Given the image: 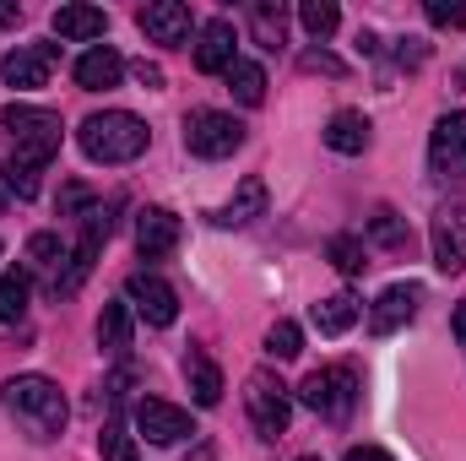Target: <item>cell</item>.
I'll use <instances>...</instances> for the list:
<instances>
[{"label": "cell", "instance_id": "cell-1", "mask_svg": "<svg viewBox=\"0 0 466 461\" xmlns=\"http://www.w3.org/2000/svg\"><path fill=\"white\" fill-rule=\"evenodd\" d=\"M0 402H5V413L33 440H55L66 429V396H60V385L49 374H16V380H5L0 385Z\"/></svg>", "mask_w": 466, "mask_h": 461}, {"label": "cell", "instance_id": "cell-2", "mask_svg": "<svg viewBox=\"0 0 466 461\" xmlns=\"http://www.w3.org/2000/svg\"><path fill=\"white\" fill-rule=\"evenodd\" d=\"M76 141H82V152H87L93 163H130V158L147 152L152 130H147V119H136L130 109H104V115L82 119Z\"/></svg>", "mask_w": 466, "mask_h": 461}, {"label": "cell", "instance_id": "cell-3", "mask_svg": "<svg viewBox=\"0 0 466 461\" xmlns=\"http://www.w3.org/2000/svg\"><path fill=\"white\" fill-rule=\"evenodd\" d=\"M0 130L16 141V163H27V169H44V163L60 152V115H49V109L11 104V109L0 115Z\"/></svg>", "mask_w": 466, "mask_h": 461}, {"label": "cell", "instance_id": "cell-4", "mask_svg": "<svg viewBox=\"0 0 466 461\" xmlns=\"http://www.w3.org/2000/svg\"><path fill=\"white\" fill-rule=\"evenodd\" d=\"M76 223H82V239H76V250H71L66 271L49 282V293H55V299L76 293V288L93 277V266H98V250H104V244H109V233H115V201H109V207H104V201H93V207H87Z\"/></svg>", "mask_w": 466, "mask_h": 461}, {"label": "cell", "instance_id": "cell-5", "mask_svg": "<svg viewBox=\"0 0 466 461\" xmlns=\"http://www.w3.org/2000/svg\"><path fill=\"white\" fill-rule=\"evenodd\" d=\"M244 407H249V424H255L260 440H282L288 435V418H293V391L271 369H255L244 380Z\"/></svg>", "mask_w": 466, "mask_h": 461}, {"label": "cell", "instance_id": "cell-6", "mask_svg": "<svg viewBox=\"0 0 466 461\" xmlns=\"http://www.w3.org/2000/svg\"><path fill=\"white\" fill-rule=\"evenodd\" d=\"M299 402L309 407V413H320V418H331V424H342L352 413V402H358V374H352L348 364H331V369H315L304 385H299Z\"/></svg>", "mask_w": 466, "mask_h": 461}, {"label": "cell", "instance_id": "cell-7", "mask_svg": "<svg viewBox=\"0 0 466 461\" xmlns=\"http://www.w3.org/2000/svg\"><path fill=\"white\" fill-rule=\"evenodd\" d=\"M244 147V125L223 109H196V115H185V152H196V158H228Z\"/></svg>", "mask_w": 466, "mask_h": 461}, {"label": "cell", "instance_id": "cell-8", "mask_svg": "<svg viewBox=\"0 0 466 461\" xmlns=\"http://www.w3.org/2000/svg\"><path fill=\"white\" fill-rule=\"evenodd\" d=\"M125 304H136V315L147 326H174L179 321V293L157 277V271H136L125 282Z\"/></svg>", "mask_w": 466, "mask_h": 461}, {"label": "cell", "instance_id": "cell-9", "mask_svg": "<svg viewBox=\"0 0 466 461\" xmlns=\"http://www.w3.org/2000/svg\"><path fill=\"white\" fill-rule=\"evenodd\" d=\"M434 266L440 271H466V201H451L434 212Z\"/></svg>", "mask_w": 466, "mask_h": 461}, {"label": "cell", "instance_id": "cell-10", "mask_svg": "<svg viewBox=\"0 0 466 461\" xmlns=\"http://www.w3.org/2000/svg\"><path fill=\"white\" fill-rule=\"evenodd\" d=\"M429 163H434V174H445V179L466 174V109L434 119V136H429Z\"/></svg>", "mask_w": 466, "mask_h": 461}, {"label": "cell", "instance_id": "cell-11", "mask_svg": "<svg viewBox=\"0 0 466 461\" xmlns=\"http://www.w3.org/2000/svg\"><path fill=\"white\" fill-rule=\"evenodd\" d=\"M49 71H55V44H22V49H11V55L0 60V82L16 87V93L44 87Z\"/></svg>", "mask_w": 466, "mask_h": 461}, {"label": "cell", "instance_id": "cell-12", "mask_svg": "<svg viewBox=\"0 0 466 461\" xmlns=\"http://www.w3.org/2000/svg\"><path fill=\"white\" fill-rule=\"evenodd\" d=\"M179 218L168 212V207H147L141 218H136V250H141V261H168L174 250H179Z\"/></svg>", "mask_w": 466, "mask_h": 461}, {"label": "cell", "instance_id": "cell-13", "mask_svg": "<svg viewBox=\"0 0 466 461\" xmlns=\"http://www.w3.org/2000/svg\"><path fill=\"white\" fill-rule=\"evenodd\" d=\"M136 429L152 440V446H174L190 435V413L174 407V402H157V396H141L136 402Z\"/></svg>", "mask_w": 466, "mask_h": 461}, {"label": "cell", "instance_id": "cell-14", "mask_svg": "<svg viewBox=\"0 0 466 461\" xmlns=\"http://www.w3.org/2000/svg\"><path fill=\"white\" fill-rule=\"evenodd\" d=\"M233 49H238L233 22L228 16H212V22L196 33V71H207V77H228V66L238 60Z\"/></svg>", "mask_w": 466, "mask_h": 461}, {"label": "cell", "instance_id": "cell-15", "mask_svg": "<svg viewBox=\"0 0 466 461\" xmlns=\"http://www.w3.org/2000/svg\"><path fill=\"white\" fill-rule=\"evenodd\" d=\"M136 22L152 44H168V49L190 38V5H179V0H152V5L136 11Z\"/></svg>", "mask_w": 466, "mask_h": 461}, {"label": "cell", "instance_id": "cell-16", "mask_svg": "<svg viewBox=\"0 0 466 461\" xmlns=\"http://www.w3.org/2000/svg\"><path fill=\"white\" fill-rule=\"evenodd\" d=\"M418 304H423V288H418V282H396V288H385V293L374 299L369 326H374L380 337H390V332H401V326L418 315Z\"/></svg>", "mask_w": 466, "mask_h": 461}, {"label": "cell", "instance_id": "cell-17", "mask_svg": "<svg viewBox=\"0 0 466 461\" xmlns=\"http://www.w3.org/2000/svg\"><path fill=\"white\" fill-rule=\"evenodd\" d=\"M260 212H266V179L249 174V179H238V190H233L228 201L212 212V223H218V229H244V223H255Z\"/></svg>", "mask_w": 466, "mask_h": 461}, {"label": "cell", "instance_id": "cell-18", "mask_svg": "<svg viewBox=\"0 0 466 461\" xmlns=\"http://www.w3.org/2000/svg\"><path fill=\"white\" fill-rule=\"evenodd\" d=\"M49 27H55L60 38H71V44H87V38H104L109 11H98V5H60V11L49 16Z\"/></svg>", "mask_w": 466, "mask_h": 461}, {"label": "cell", "instance_id": "cell-19", "mask_svg": "<svg viewBox=\"0 0 466 461\" xmlns=\"http://www.w3.org/2000/svg\"><path fill=\"white\" fill-rule=\"evenodd\" d=\"M119 77H125V60H119L109 44H98V49H87V55L76 60V87H87V93L119 87Z\"/></svg>", "mask_w": 466, "mask_h": 461}, {"label": "cell", "instance_id": "cell-20", "mask_svg": "<svg viewBox=\"0 0 466 461\" xmlns=\"http://www.w3.org/2000/svg\"><path fill=\"white\" fill-rule=\"evenodd\" d=\"M326 147L331 152H342V158H358V152H369V119L358 115V109H342V115L326 119Z\"/></svg>", "mask_w": 466, "mask_h": 461}, {"label": "cell", "instance_id": "cell-21", "mask_svg": "<svg viewBox=\"0 0 466 461\" xmlns=\"http://www.w3.org/2000/svg\"><path fill=\"white\" fill-rule=\"evenodd\" d=\"M185 385H190L196 407H218L223 402V369L207 353H185Z\"/></svg>", "mask_w": 466, "mask_h": 461}, {"label": "cell", "instance_id": "cell-22", "mask_svg": "<svg viewBox=\"0 0 466 461\" xmlns=\"http://www.w3.org/2000/svg\"><path fill=\"white\" fill-rule=\"evenodd\" d=\"M352 321H358V299H352V293H326V299L315 304V326H320V337H342Z\"/></svg>", "mask_w": 466, "mask_h": 461}, {"label": "cell", "instance_id": "cell-23", "mask_svg": "<svg viewBox=\"0 0 466 461\" xmlns=\"http://www.w3.org/2000/svg\"><path fill=\"white\" fill-rule=\"evenodd\" d=\"M130 332H136L130 304H104V315H98V347L104 353H125L130 347Z\"/></svg>", "mask_w": 466, "mask_h": 461}, {"label": "cell", "instance_id": "cell-24", "mask_svg": "<svg viewBox=\"0 0 466 461\" xmlns=\"http://www.w3.org/2000/svg\"><path fill=\"white\" fill-rule=\"evenodd\" d=\"M228 93L244 104V109L266 104V71H260L255 60H233V66H228Z\"/></svg>", "mask_w": 466, "mask_h": 461}, {"label": "cell", "instance_id": "cell-25", "mask_svg": "<svg viewBox=\"0 0 466 461\" xmlns=\"http://www.w3.org/2000/svg\"><path fill=\"white\" fill-rule=\"evenodd\" d=\"M60 261H71V250L60 244V233H33L27 239V277L33 271H49V282L60 277Z\"/></svg>", "mask_w": 466, "mask_h": 461}, {"label": "cell", "instance_id": "cell-26", "mask_svg": "<svg viewBox=\"0 0 466 461\" xmlns=\"http://www.w3.org/2000/svg\"><path fill=\"white\" fill-rule=\"evenodd\" d=\"M27 293H33V277H27V266L0 277V326H16V321L27 315Z\"/></svg>", "mask_w": 466, "mask_h": 461}, {"label": "cell", "instance_id": "cell-27", "mask_svg": "<svg viewBox=\"0 0 466 461\" xmlns=\"http://www.w3.org/2000/svg\"><path fill=\"white\" fill-rule=\"evenodd\" d=\"M369 239L380 244V250H390V255H401L407 244H412V233H407V223L390 212V207H380L374 218H369Z\"/></svg>", "mask_w": 466, "mask_h": 461}, {"label": "cell", "instance_id": "cell-28", "mask_svg": "<svg viewBox=\"0 0 466 461\" xmlns=\"http://www.w3.org/2000/svg\"><path fill=\"white\" fill-rule=\"evenodd\" d=\"M299 22H304L309 38H331L337 22H342V11H337L331 0H304V5H299Z\"/></svg>", "mask_w": 466, "mask_h": 461}, {"label": "cell", "instance_id": "cell-29", "mask_svg": "<svg viewBox=\"0 0 466 461\" xmlns=\"http://www.w3.org/2000/svg\"><path fill=\"white\" fill-rule=\"evenodd\" d=\"M249 22H255V38H260L266 49H277V44H282V27H288V11L271 5V0H260V5H249Z\"/></svg>", "mask_w": 466, "mask_h": 461}, {"label": "cell", "instance_id": "cell-30", "mask_svg": "<svg viewBox=\"0 0 466 461\" xmlns=\"http://www.w3.org/2000/svg\"><path fill=\"white\" fill-rule=\"evenodd\" d=\"M326 255H331V266H337L342 277H358V271H363V239H358V233H331Z\"/></svg>", "mask_w": 466, "mask_h": 461}, {"label": "cell", "instance_id": "cell-31", "mask_svg": "<svg viewBox=\"0 0 466 461\" xmlns=\"http://www.w3.org/2000/svg\"><path fill=\"white\" fill-rule=\"evenodd\" d=\"M266 353H271V358H282V364H288V358H299V353H304V332H299L293 321H277V326L266 332Z\"/></svg>", "mask_w": 466, "mask_h": 461}, {"label": "cell", "instance_id": "cell-32", "mask_svg": "<svg viewBox=\"0 0 466 461\" xmlns=\"http://www.w3.org/2000/svg\"><path fill=\"white\" fill-rule=\"evenodd\" d=\"M98 451H104V461H136V435H125L119 424H109L98 435Z\"/></svg>", "mask_w": 466, "mask_h": 461}, {"label": "cell", "instance_id": "cell-33", "mask_svg": "<svg viewBox=\"0 0 466 461\" xmlns=\"http://www.w3.org/2000/svg\"><path fill=\"white\" fill-rule=\"evenodd\" d=\"M0 174H5L11 196H22V201H33V196H38V169H27V163H16V158H11Z\"/></svg>", "mask_w": 466, "mask_h": 461}, {"label": "cell", "instance_id": "cell-34", "mask_svg": "<svg viewBox=\"0 0 466 461\" xmlns=\"http://www.w3.org/2000/svg\"><path fill=\"white\" fill-rule=\"evenodd\" d=\"M429 22L434 27H466V5L461 0H429Z\"/></svg>", "mask_w": 466, "mask_h": 461}, {"label": "cell", "instance_id": "cell-35", "mask_svg": "<svg viewBox=\"0 0 466 461\" xmlns=\"http://www.w3.org/2000/svg\"><path fill=\"white\" fill-rule=\"evenodd\" d=\"M342 461H396V456H390V451H380V446H352Z\"/></svg>", "mask_w": 466, "mask_h": 461}, {"label": "cell", "instance_id": "cell-36", "mask_svg": "<svg viewBox=\"0 0 466 461\" xmlns=\"http://www.w3.org/2000/svg\"><path fill=\"white\" fill-rule=\"evenodd\" d=\"M304 71H331V77H342V60H331V55H304Z\"/></svg>", "mask_w": 466, "mask_h": 461}, {"label": "cell", "instance_id": "cell-37", "mask_svg": "<svg viewBox=\"0 0 466 461\" xmlns=\"http://www.w3.org/2000/svg\"><path fill=\"white\" fill-rule=\"evenodd\" d=\"M136 82H141V87H163V71H157V66H147V60H141V66H136Z\"/></svg>", "mask_w": 466, "mask_h": 461}, {"label": "cell", "instance_id": "cell-38", "mask_svg": "<svg viewBox=\"0 0 466 461\" xmlns=\"http://www.w3.org/2000/svg\"><path fill=\"white\" fill-rule=\"evenodd\" d=\"M451 326H456V343L466 347V304H456V315H451Z\"/></svg>", "mask_w": 466, "mask_h": 461}, {"label": "cell", "instance_id": "cell-39", "mask_svg": "<svg viewBox=\"0 0 466 461\" xmlns=\"http://www.w3.org/2000/svg\"><path fill=\"white\" fill-rule=\"evenodd\" d=\"M0 22L11 27V22H22V5H0Z\"/></svg>", "mask_w": 466, "mask_h": 461}, {"label": "cell", "instance_id": "cell-40", "mask_svg": "<svg viewBox=\"0 0 466 461\" xmlns=\"http://www.w3.org/2000/svg\"><path fill=\"white\" fill-rule=\"evenodd\" d=\"M299 461H320V456H299Z\"/></svg>", "mask_w": 466, "mask_h": 461}, {"label": "cell", "instance_id": "cell-41", "mask_svg": "<svg viewBox=\"0 0 466 461\" xmlns=\"http://www.w3.org/2000/svg\"><path fill=\"white\" fill-rule=\"evenodd\" d=\"M0 207H5V196H0Z\"/></svg>", "mask_w": 466, "mask_h": 461}]
</instances>
